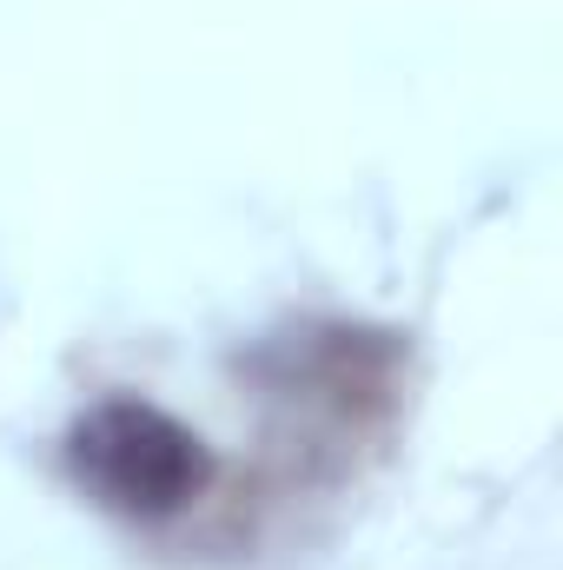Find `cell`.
<instances>
[{"label": "cell", "mask_w": 563, "mask_h": 570, "mask_svg": "<svg viewBox=\"0 0 563 570\" xmlns=\"http://www.w3.org/2000/svg\"><path fill=\"white\" fill-rule=\"evenodd\" d=\"M67 471L100 511L159 524L213 484V451L192 425L146 399H100L67 431Z\"/></svg>", "instance_id": "obj_1"}]
</instances>
